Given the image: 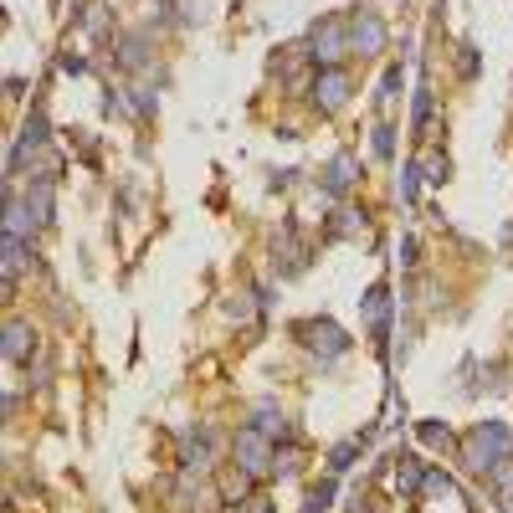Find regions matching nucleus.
<instances>
[{
  "instance_id": "f257e3e1",
  "label": "nucleus",
  "mask_w": 513,
  "mask_h": 513,
  "mask_svg": "<svg viewBox=\"0 0 513 513\" xmlns=\"http://www.w3.org/2000/svg\"><path fill=\"white\" fill-rule=\"evenodd\" d=\"M508 426L503 421H478L472 432L462 436V462L472 467V472H493L503 457H508Z\"/></svg>"
},
{
  "instance_id": "f03ea898",
  "label": "nucleus",
  "mask_w": 513,
  "mask_h": 513,
  "mask_svg": "<svg viewBox=\"0 0 513 513\" xmlns=\"http://www.w3.org/2000/svg\"><path fill=\"white\" fill-rule=\"evenodd\" d=\"M231 457H237L241 472L262 478V472H273L277 467V442L267 432H256V426H241V432L231 436Z\"/></svg>"
},
{
  "instance_id": "7ed1b4c3",
  "label": "nucleus",
  "mask_w": 513,
  "mask_h": 513,
  "mask_svg": "<svg viewBox=\"0 0 513 513\" xmlns=\"http://www.w3.org/2000/svg\"><path fill=\"white\" fill-rule=\"evenodd\" d=\"M344 51H354L350 47V21H339V16L313 21V32H308V57H313L319 67H339Z\"/></svg>"
},
{
  "instance_id": "20e7f679",
  "label": "nucleus",
  "mask_w": 513,
  "mask_h": 513,
  "mask_svg": "<svg viewBox=\"0 0 513 513\" xmlns=\"http://www.w3.org/2000/svg\"><path fill=\"white\" fill-rule=\"evenodd\" d=\"M298 334H303V344L319 354V359H339V354H350V344H354L334 319H308V323H298Z\"/></svg>"
},
{
  "instance_id": "39448f33",
  "label": "nucleus",
  "mask_w": 513,
  "mask_h": 513,
  "mask_svg": "<svg viewBox=\"0 0 513 513\" xmlns=\"http://www.w3.org/2000/svg\"><path fill=\"white\" fill-rule=\"evenodd\" d=\"M350 47L359 51V57L385 51V21H380V11H369V5L354 11V16H350Z\"/></svg>"
},
{
  "instance_id": "423d86ee",
  "label": "nucleus",
  "mask_w": 513,
  "mask_h": 513,
  "mask_svg": "<svg viewBox=\"0 0 513 513\" xmlns=\"http://www.w3.org/2000/svg\"><path fill=\"white\" fill-rule=\"evenodd\" d=\"M313 103L319 113H339L350 103V72L344 67H319V78H313Z\"/></svg>"
},
{
  "instance_id": "0eeeda50",
  "label": "nucleus",
  "mask_w": 513,
  "mask_h": 513,
  "mask_svg": "<svg viewBox=\"0 0 513 513\" xmlns=\"http://www.w3.org/2000/svg\"><path fill=\"white\" fill-rule=\"evenodd\" d=\"M273 262H277V273L283 277H293V273H303L308 267V252H303V241H298V226H283L273 237Z\"/></svg>"
},
{
  "instance_id": "6e6552de",
  "label": "nucleus",
  "mask_w": 513,
  "mask_h": 513,
  "mask_svg": "<svg viewBox=\"0 0 513 513\" xmlns=\"http://www.w3.org/2000/svg\"><path fill=\"white\" fill-rule=\"evenodd\" d=\"M210 457H216V442H210L206 426H195V432H180V467H185V472H206Z\"/></svg>"
},
{
  "instance_id": "1a4fd4ad",
  "label": "nucleus",
  "mask_w": 513,
  "mask_h": 513,
  "mask_svg": "<svg viewBox=\"0 0 513 513\" xmlns=\"http://www.w3.org/2000/svg\"><path fill=\"white\" fill-rule=\"evenodd\" d=\"M0 350H5V359H11V365H32L36 329L26 319H11V323H5V344H0Z\"/></svg>"
},
{
  "instance_id": "9d476101",
  "label": "nucleus",
  "mask_w": 513,
  "mask_h": 513,
  "mask_svg": "<svg viewBox=\"0 0 513 513\" xmlns=\"http://www.w3.org/2000/svg\"><path fill=\"white\" fill-rule=\"evenodd\" d=\"M26 210H32L36 231H42V226H51V210H57V185H51V180H32V185H26Z\"/></svg>"
},
{
  "instance_id": "9b49d317",
  "label": "nucleus",
  "mask_w": 513,
  "mask_h": 513,
  "mask_svg": "<svg viewBox=\"0 0 513 513\" xmlns=\"http://www.w3.org/2000/svg\"><path fill=\"white\" fill-rule=\"evenodd\" d=\"M5 237H36V221H32V210H26V195L11 191L5 195Z\"/></svg>"
},
{
  "instance_id": "f8f14e48",
  "label": "nucleus",
  "mask_w": 513,
  "mask_h": 513,
  "mask_svg": "<svg viewBox=\"0 0 513 513\" xmlns=\"http://www.w3.org/2000/svg\"><path fill=\"white\" fill-rule=\"evenodd\" d=\"M26 262H32V241L26 237H5V256H0V267H5V288H16V277L26 273Z\"/></svg>"
},
{
  "instance_id": "ddd939ff",
  "label": "nucleus",
  "mask_w": 513,
  "mask_h": 513,
  "mask_svg": "<svg viewBox=\"0 0 513 513\" xmlns=\"http://www.w3.org/2000/svg\"><path fill=\"white\" fill-rule=\"evenodd\" d=\"M354 180H359V164H354V154H334L329 175H323V195H344Z\"/></svg>"
},
{
  "instance_id": "4468645a",
  "label": "nucleus",
  "mask_w": 513,
  "mask_h": 513,
  "mask_svg": "<svg viewBox=\"0 0 513 513\" xmlns=\"http://www.w3.org/2000/svg\"><path fill=\"white\" fill-rule=\"evenodd\" d=\"M206 503H216V493H210L206 482H191V472H185V478L175 482V508H206Z\"/></svg>"
},
{
  "instance_id": "2eb2a0df",
  "label": "nucleus",
  "mask_w": 513,
  "mask_h": 513,
  "mask_svg": "<svg viewBox=\"0 0 513 513\" xmlns=\"http://www.w3.org/2000/svg\"><path fill=\"white\" fill-rule=\"evenodd\" d=\"M385 313H390V293H385V283H375V288L365 293V319H369V329H375V339H385Z\"/></svg>"
},
{
  "instance_id": "dca6fc26",
  "label": "nucleus",
  "mask_w": 513,
  "mask_h": 513,
  "mask_svg": "<svg viewBox=\"0 0 513 513\" xmlns=\"http://www.w3.org/2000/svg\"><path fill=\"white\" fill-rule=\"evenodd\" d=\"M252 426L256 432H267L277 442V436H288V416H283V411H277L273 401H256V411H252Z\"/></svg>"
},
{
  "instance_id": "f3484780",
  "label": "nucleus",
  "mask_w": 513,
  "mask_h": 513,
  "mask_svg": "<svg viewBox=\"0 0 513 513\" xmlns=\"http://www.w3.org/2000/svg\"><path fill=\"white\" fill-rule=\"evenodd\" d=\"M421 482H426V467H421L416 457H401V467H396V488H401V493H416Z\"/></svg>"
},
{
  "instance_id": "a211bd4d",
  "label": "nucleus",
  "mask_w": 513,
  "mask_h": 513,
  "mask_svg": "<svg viewBox=\"0 0 513 513\" xmlns=\"http://www.w3.org/2000/svg\"><path fill=\"white\" fill-rule=\"evenodd\" d=\"M359 231H365V216H359V210H334V221H329V237H359Z\"/></svg>"
},
{
  "instance_id": "6ab92c4d",
  "label": "nucleus",
  "mask_w": 513,
  "mask_h": 513,
  "mask_svg": "<svg viewBox=\"0 0 513 513\" xmlns=\"http://www.w3.org/2000/svg\"><path fill=\"white\" fill-rule=\"evenodd\" d=\"M334 493H339V488H334V478H323L319 488H313V493L303 498V508H298V513H329V503H334Z\"/></svg>"
},
{
  "instance_id": "aec40b11",
  "label": "nucleus",
  "mask_w": 513,
  "mask_h": 513,
  "mask_svg": "<svg viewBox=\"0 0 513 513\" xmlns=\"http://www.w3.org/2000/svg\"><path fill=\"white\" fill-rule=\"evenodd\" d=\"M118 62H124V67H145L149 62L145 36H124V42H118Z\"/></svg>"
},
{
  "instance_id": "412c9836",
  "label": "nucleus",
  "mask_w": 513,
  "mask_h": 513,
  "mask_svg": "<svg viewBox=\"0 0 513 513\" xmlns=\"http://www.w3.org/2000/svg\"><path fill=\"white\" fill-rule=\"evenodd\" d=\"M411 124H416V134L432 128V88H416V113H411Z\"/></svg>"
},
{
  "instance_id": "4be33fe9",
  "label": "nucleus",
  "mask_w": 513,
  "mask_h": 513,
  "mask_svg": "<svg viewBox=\"0 0 513 513\" xmlns=\"http://www.w3.org/2000/svg\"><path fill=\"white\" fill-rule=\"evenodd\" d=\"M401 98V67H385V78H380V108H390Z\"/></svg>"
},
{
  "instance_id": "5701e85b",
  "label": "nucleus",
  "mask_w": 513,
  "mask_h": 513,
  "mask_svg": "<svg viewBox=\"0 0 513 513\" xmlns=\"http://www.w3.org/2000/svg\"><path fill=\"white\" fill-rule=\"evenodd\" d=\"M128 103H134V113H139V118H154V113H160V98L149 93V88H128Z\"/></svg>"
},
{
  "instance_id": "b1692460",
  "label": "nucleus",
  "mask_w": 513,
  "mask_h": 513,
  "mask_svg": "<svg viewBox=\"0 0 513 513\" xmlns=\"http://www.w3.org/2000/svg\"><path fill=\"white\" fill-rule=\"evenodd\" d=\"M447 421H421V442H426V447H447Z\"/></svg>"
},
{
  "instance_id": "393cba45",
  "label": "nucleus",
  "mask_w": 513,
  "mask_h": 513,
  "mask_svg": "<svg viewBox=\"0 0 513 513\" xmlns=\"http://www.w3.org/2000/svg\"><path fill=\"white\" fill-rule=\"evenodd\" d=\"M421 180H426V175H421V164L411 160V164H406V170H401V195H406V201H416V191H421Z\"/></svg>"
},
{
  "instance_id": "a878e982",
  "label": "nucleus",
  "mask_w": 513,
  "mask_h": 513,
  "mask_svg": "<svg viewBox=\"0 0 513 513\" xmlns=\"http://www.w3.org/2000/svg\"><path fill=\"white\" fill-rule=\"evenodd\" d=\"M375 154H380V160H396V128L390 124L375 128Z\"/></svg>"
},
{
  "instance_id": "bb28decb",
  "label": "nucleus",
  "mask_w": 513,
  "mask_h": 513,
  "mask_svg": "<svg viewBox=\"0 0 513 513\" xmlns=\"http://www.w3.org/2000/svg\"><path fill=\"white\" fill-rule=\"evenodd\" d=\"M354 452H359V442H344V447H334V457H329V472H344V467H354Z\"/></svg>"
},
{
  "instance_id": "cd10ccee",
  "label": "nucleus",
  "mask_w": 513,
  "mask_h": 513,
  "mask_svg": "<svg viewBox=\"0 0 513 513\" xmlns=\"http://www.w3.org/2000/svg\"><path fill=\"white\" fill-rule=\"evenodd\" d=\"M226 313H231L237 323H247V319H252V293H237V298L226 303Z\"/></svg>"
},
{
  "instance_id": "c85d7f7f",
  "label": "nucleus",
  "mask_w": 513,
  "mask_h": 513,
  "mask_svg": "<svg viewBox=\"0 0 513 513\" xmlns=\"http://www.w3.org/2000/svg\"><path fill=\"white\" fill-rule=\"evenodd\" d=\"M426 180H432V185L447 180V154H426Z\"/></svg>"
},
{
  "instance_id": "c756f323",
  "label": "nucleus",
  "mask_w": 513,
  "mask_h": 513,
  "mask_svg": "<svg viewBox=\"0 0 513 513\" xmlns=\"http://www.w3.org/2000/svg\"><path fill=\"white\" fill-rule=\"evenodd\" d=\"M62 72H72V78H82V72H88V62H82V57H72V51H62Z\"/></svg>"
},
{
  "instance_id": "7c9ffc66",
  "label": "nucleus",
  "mask_w": 513,
  "mask_h": 513,
  "mask_svg": "<svg viewBox=\"0 0 513 513\" xmlns=\"http://www.w3.org/2000/svg\"><path fill=\"white\" fill-rule=\"evenodd\" d=\"M421 488H426V493H447L452 482H447V472H426V482H421Z\"/></svg>"
},
{
  "instance_id": "2f4dec72",
  "label": "nucleus",
  "mask_w": 513,
  "mask_h": 513,
  "mask_svg": "<svg viewBox=\"0 0 513 513\" xmlns=\"http://www.w3.org/2000/svg\"><path fill=\"white\" fill-rule=\"evenodd\" d=\"M241 513H277V508L267 503V498H247V503H241Z\"/></svg>"
},
{
  "instance_id": "473e14b6",
  "label": "nucleus",
  "mask_w": 513,
  "mask_h": 513,
  "mask_svg": "<svg viewBox=\"0 0 513 513\" xmlns=\"http://www.w3.org/2000/svg\"><path fill=\"white\" fill-rule=\"evenodd\" d=\"M401 262H406V267L416 262V237H406V241H401Z\"/></svg>"
},
{
  "instance_id": "72a5a7b5",
  "label": "nucleus",
  "mask_w": 513,
  "mask_h": 513,
  "mask_svg": "<svg viewBox=\"0 0 513 513\" xmlns=\"http://www.w3.org/2000/svg\"><path fill=\"white\" fill-rule=\"evenodd\" d=\"M478 72V57H472V47H462V78H472Z\"/></svg>"
}]
</instances>
